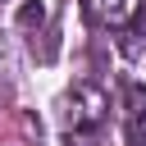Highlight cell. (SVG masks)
Returning a JSON list of instances; mask_svg holds the SVG:
<instances>
[{
  "mask_svg": "<svg viewBox=\"0 0 146 146\" xmlns=\"http://www.w3.org/2000/svg\"><path fill=\"white\" fill-rule=\"evenodd\" d=\"M137 5H141V0H87V9H91L100 23H128V18L137 14Z\"/></svg>",
  "mask_w": 146,
  "mask_h": 146,
  "instance_id": "cell-1",
  "label": "cell"
},
{
  "mask_svg": "<svg viewBox=\"0 0 146 146\" xmlns=\"http://www.w3.org/2000/svg\"><path fill=\"white\" fill-rule=\"evenodd\" d=\"M123 100H128V119H132V123H146V87H137V82H132Z\"/></svg>",
  "mask_w": 146,
  "mask_h": 146,
  "instance_id": "cell-2",
  "label": "cell"
},
{
  "mask_svg": "<svg viewBox=\"0 0 146 146\" xmlns=\"http://www.w3.org/2000/svg\"><path fill=\"white\" fill-rule=\"evenodd\" d=\"M41 18H46V5H41V0H27V5L18 9V23H23V27H41Z\"/></svg>",
  "mask_w": 146,
  "mask_h": 146,
  "instance_id": "cell-3",
  "label": "cell"
},
{
  "mask_svg": "<svg viewBox=\"0 0 146 146\" xmlns=\"http://www.w3.org/2000/svg\"><path fill=\"white\" fill-rule=\"evenodd\" d=\"M128 146H146V132H141V128H137V123H132V128H128Z\"/></svg>",
  "mask_w": 146,
  "mask_h": 146,
  "instance_id": "cell-4",
  "label": "cell"
}]
</instances>
